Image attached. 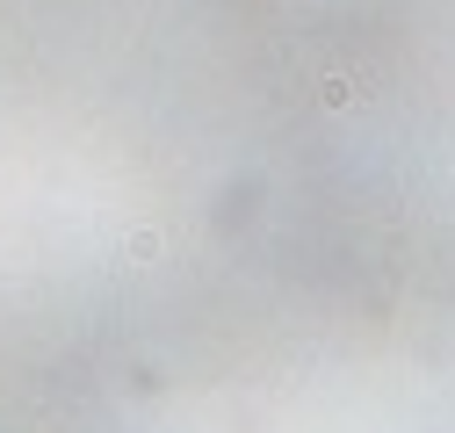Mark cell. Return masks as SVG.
<instances>
[{
    "instance_id": "7a4b0ae2",
    "label": "cell",
    "mask_w": 455,
    "mask_h": 433,
    "mask_svg": "<svg viewBox=\"0 0 455 433\" xmlns=\"http://www.w3.org/2000/svg\"><path fill=\"white\" fill-rule=\"evenodd\" d=\"M124 253H131V267H159L166 239H159V232H131V246H124Z\"/></svg>"
},
{
    "instance_id": "6da1fadb",
    "label": "cell",
    "mask_w": 455,
    "mask_h": 433,
    "mask_svg": "<svg viewBox=\"0 0 455 433\" xmlns=\"http://www.w3.org/2000/svg\"><path fill=\"white\" fill-rule=\"evenodd\" d=\"M318 101H325V108H355V101H369V87L347 80V73H325V80H318Z\"/></svg>"
}]
</instances>
